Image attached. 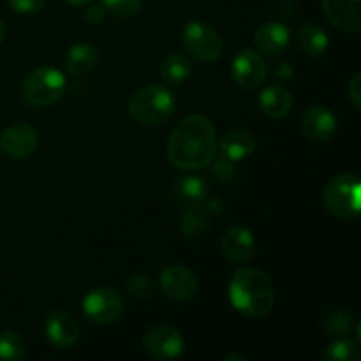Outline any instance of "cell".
<instances>
[{
  "label": "cell",
  "instance_id": "1",
  "mask_svg": "<svg viewBox=\"0 0 361 361\" xmlns=\"http://www.w3.org/2000/svg\"><path fill=\"white\" fill-rule=\"evenodd\" d=\"M217 133L203 115H189L178 122L168 140V159L183 171H200L214 162Z\"/></svg>",
  "mask_w": 361,
  "mask_h": 361
},
{
  "label": "cell",
  "instance_id": "2",
  "mask_svg": "<svg viewBox=\"0 0 361 361\" xmlns=\"http://www.w3.org/2000/svg\"><path fill=\"white\" fill-rule=\"evenodd\" d=\"M229 300L242 316L257 319L270 314L275 305V286L264 271L240 268L229 281Z\"/></svg>",
  "mask_w": 361,
  "mask_h": 361
},
{
  "label": "cell",
  "instance_id": "3",
  "mask_svg": "<svg viewBox=\"0 0 361 361\" xmlns=\"http://www.w3.org/2000/svg\"><path fill=\"white\" fill-rule=\"evenodd\" d=\"M175 95L161 85H150L130 97L129 115L141 126H161L175 113Z\"/></svg>",
  "mask_w": 361,
  "mask_h": 361
},
{
  "label": "cell",
  "instance_id": "4",
  "mask_svg": "<svg viewBox=\"0 0 361 361\" xmlns=\"http://www.w3.org/2000/svg\"><path fill=\"white\" fill-rule=\"evenodd\" d=\"M324 207L341 221H355L361 210V183L355 173H341L326 183L323 192Z\"/></svg>",
  "mask_w": 361,
  "mask_h": 361
},
{
  "label": "cell",
  "instance_id": "5",
  "mask_svg": "<svg viewBox=\"0 0 361 361\" xmlns=\"http://www.w3.org/2000/svg\"><path fill=\"white\" fill-rule=\"evenodd\" d=\"M66 87V78L59 69L41 67L23 80L21 99L34 108H46L62 99Z\"/></svg>",
  "mask_w": 361,
  "mask_h": 361
},
{
  "label": "cell",
  "instance_id": "6",
  "mask_svg": "<svg viewBox=\"0 0 361 361\" xmlns=\"http://www.w3.org/2000/svg\"><path fill=\"white\" fill-rule=\"evenodd\" d=\"M182 42L200 62H215L224 49L221 34L203 21H189L183 28Z\"/></svg>",
  "mask_w": 361,
  "mask_h": 361
},
{
  "label": "cell",
  "instance_id": "7",
  "mask_svg": "<svg viewBox=\"0 0 361 361\" xmlns=\"http://www.w3.org/2000/svg\"><path fill=\"white\" fill-rule=\"evenodd\" d=\"M83 314L90 323L113 324L123 314V300L111 288H99L88 293L83 300Z\"/></svg>",
  "mask_w": 361,
  "mask_h": 361
},
{
  "label": "cell",
  "instance_id": "8",
  "mask_svg": "<svg viewBox=\"0 0 361 361\" xmlns=\"http://www.w3.org/2000/svg\"><path fill=\"white\" fill-rule=\"evenodd\" d=\"M145 351L155 360H176L185 349V341L176 328L169 324H155L143 337Z\"/></svg>",
  "mask_w": 361,
  "mask_h": 361
},
{
  "label": "cell",
  "instance_id": "9",
  "mask_svg": "<svg viewBox=\"0 0 361 361\" xmlns=\"http://www.w3.org/2000/svg\"><path fill=\"white\" fill-rule=\"evenodd\" d=\"M159 284L164 296L175 302H190L200 289L196 274L182 264H171L164 268L159 277Z\"/></svg>",
  "mask_w": 361,
  "mask_h": 361
},
{
  "label": "cell",
  "instance_id": "10",
  "mask_svg": "<svg viewBox=\"0 0 361 361\" xmlns=\"http://www.w3.org/2000/svg\"><path fill=\"white\" fill-rule=\"evenodd\" d=\"M267 62H264L259 53L252 51V49H242L233 59V80H235L236 85H240L242 88H247V90H252V88L259 87L267 80Z\"/></svg>",
  "mask_w": 361,
  "mask_h": 361
},
{
  "label": "cell",
  "instance_id": "11",
  "mask_svg": "<svg viewBox=\"0 0 361 361\" xmlns=\"http://www.w3.org/2000/svg\"><path fill=\"white\" fill-rule=\"evenodd\" d=\"M37 130L28 123H13L0 134V154L9 159H25L37 148Z\"/></svg>",
  "mask_w": 361,
  "mask_h": 361
},
{
  "label": "cell",
  "instance_id": "12",
  "mask_svg": "<svg viewBox=\"0 0 361 361\" xmlns=\"http://www.w3.org/2000/svg\"><path fill=\"white\" fill-rule=\"evenodd\" d=\"M46 337L56 349H71L80 338V324L63 310H55L46 319Z\"/></svg>",
  "mask_w": 361,
  "mask_h": 361
},
{
  "label": "cell",
  "instance_id": "13",
  "mask_svg": "<svg viewBox=\"0 0 361 361\" xmlns=\"http://www.w3.org/2000/svg\"><path fill=\"white\" fill-rule=\"evenodd\" d=\"M323 11L341 30L351 34L361 30V0H323Z\"/></svg>",
  "mask_w": 361,
  "mask_h": 361
},
{
  "label": "cell",
  "instance_id": "14",
  "mask_svg": "<svg viewBox=\"0 0 361 361\" xmlns=\"http://www.w3.org/2000/svg\"><path fill=\"white\" fill-rule=\"evenodd\" d=\"M222 252L226 257L235 263H245L256 252V240L250 229L243 226H231L226 229L224 236L221 240Z\"/></svg>",
  "mask_w": 361,
  "mask_h": 361
},
{
  "label": "cell",
  "instance_id": "15",
  "mask_svg": "<svg viewBox=\"0 0 361 361\" xmlns=\"http://www.w3.org/2000/svg\"><path fill=\"white\" fill-rule=\"evenodd\" d=\"M302 129L312 141H328L337 130V118L324 106H310L302 115Z\"/></svg>",
  "mask_w": 361,
  "mask_h": 361
},
{
  "label": "cell",
  "instance_id": "16",
  "mask_svg": "<svg viewBox=\"0 0 361 361\" xmlns=\"http://www.w3.org/2000/svg\"><path fill=\"white\" fill-rule=\"evenodd\" d=\"M289 41H291L289 28L279 21H268V23L261 25L254 35V44L264 55H279V53L286 51Z\"/></svg>",
  "mask_w": 361,
  "mask_h": 361
},
{
  "label": "cell",
  "instance_id": "17",
  "mask_svg": "<svg viewBox=\"0 0 361 361\" xmlns=\"http://www.w3.org/2000/svg\"><path fill=\"white\" fill-rule=\"evenodd\" d=\"M217 150H221L222 157L229 161L240 162L243 159L250 157L256 150V137L243 129L228 130L221 141H217Z\"/></svg>",
  "mask_w": 361,
  "mask_h": 361
},
{
  "label": "cell",
  "instance_id": "18",
  "mask_svg": "<svg viewBox=\"0 0 361 361\" xmlns=\"http://www.w3.org/2000/svg\"><path fill=\"white\" fill-rule=\"evenodd\" d=\"M259 108L267 116L274 120L286 118L293 109V95L282 85H271L259 95Z\"/></svg>",
  "mask_w": 361,
  "mask_h": 361
},
{
  "label": "cell",
  "instance_id": "19",
  "mask_svg": "<svg viewBox=\"0 0 361 361\" xmlns=\"http://www.w3.org/2000/svg\"><path fill=\"white\" fill-rule=\"evenodd\" d=\"M99 51L95 46L88 44V42H80L74 44L73 48L67 51V71L73 74L74 78H85L95 69L97 66Z\"/></svg>",
  "mask_w": 361,
  "mask_h": 361
},
{
  "label": "cell",
  "instance_id": "20",
  "mask_svg": "<svg viewBox=\"0 0 361 361\" xmlns=\"http://www.w3.org/2000/svg\"><path fill=\"white\" fill-rule=\"evenodd\" d=\"M210 212L207 210L204 203L189 204L185 214L182 215L180 231L185 238H201L210 228Z\"/></svg>",
  "mask_w": 361,
  "mask_h": 361
},
{
  "label": "cell",
  "instance_id": "21",
  "mask_svg": "<svg viewBox=\"0 0 361 361\" xmlns=\"http://www.w3.org/2000/svg\"><path fill=\"white\" fill-rule=\"evenodd\" d=\"M321 328L328 337H345L353 328V316L344 309L330 307L321 316Z\"/></svg>",
  "mask_w": 361,
  "mask_h": 361
},
{
  "label": "cell",
  "instance_id": "22",
  "mask_svg": "<svg viewBox=\"0 0 361 361\" xmlns=\"http://www.w3.org/2000/svg\"><path fill=\"white\" fill-rule=\"evenodd\" d=\"M298 44L303 53L310 56H319L330 46L328 35L323 28L316 27V25H303L298 32Z\"/></svg>",
  "mask_w": 361,
  "mask_h": 361
},
{
  "label": "cell",
  "instance_id": "23",
  "mask_svg": "<svg viewBox=\"0 0 361 361\" xmlns=\"http://www.w3.org/2000/svg\"><path fill=\"white\" fill-rule=\"evenodd\" d=\"M190 71H192V66H190L187 56L180 55V53H171L162 62L161 76L164 80V83L180 85L190 76Z\"/></svg>",
  "mask_w": 361,
  "mask_h": 361
},
{
  "label": "cell",
  "instance_id": "24",
  "mask_svg": "<svg viewBox=\"0 0 361 361\" xmlns=\"http://www.w3.org/2000/svg\"><path fill=\"white\" fill-rule=\"evenodd\" d=\"M176 194L189 204L204 203L208 197V185L201 176H183L176 182Z\"/></svg>",
  "mask_w": 361,
  "mask_h": 361
},
{
  "label": "cell",
  "instance_id": "25",
  "mask_svg": "<svg viewBox=\"0 0 361 361\" xmlns=\"http://www.w3.org/2000/svg\"><path fill=\"white\" fill-rule=\"evenodd\" d=\"M321 358L324 361H360L361 351L358 342L345 337H337L331 344L326 345Z\"/></svg>",
  "mask_w": 361,
  "mask_h": 361
},
{
  "label": "cell",
  "instance_id": "26",
  "mask_svg": "<svg viewBox=\"0 0 361 361\" xmlns=\"http://www.w3.org/2000/svg\"><path fill=\"white\" fill-rule=\"evenodd\" d=\"M27 356V344L23 337L16 331H2L0 334V360L18 361Z\"/></svg>",
  "mask_w": 361,
  "mask_h": 361
},
{
  "label": "cell",
  "instance_id": "27",
  "mask_svg": "<svg viewBox=\"0 0 361 361\" xmlns=\"http://www.w3.org/2000/svg\"><path fill=\"white\" fill-rule=\"evenodd\" d=\"M127 289L134 300H148L154 295V284L147 275H134Z\"/></svg>",
  "mask_w": 361,
  "mask_h": 361
},
{
  "label": "cell",
  "instance_id": "28",
  "mask_svg": "<svg viewBox=\"0 0 361 361\" xmlns=\"http://www.w3.org/2000/svg\"><path fill=\"white\" fill-rule=\"evenodd\" d=\"M109 13L116 16H133L140 11L141 0H101Z\"/></svg>",
  "mask_w": 361,
  "mask_h": 361
},
{
  "label": "cell",
  "instance_id": "29",
  "mask_svg": "<svg viewBox=\"0 0 361 361\" xmlns=\"http://www.w3.org/2000/svg\"><path fill=\"white\" fill-rule=\"evenodd\" d=\"M212 173H214V176L219 182H231L236 176V173H238V169H236L235 161H229V159L221 155V159H217V161L214 162V166H212Z\"/></svg>",
  "mask_w": 361,
  "mask_h": 361
},
{
  "label": "cell",
  "instance_id": "30",
  "mask_svg": "<svg viewBox=\"0 0 361 361\" xmlns=\"http://www.w3.org/2000/svg\"><path fill=\"white\" fill-rule=\"evenodd\" d=\"M48 0H7L11 9L18 14H34L44 9Z\"/></svg>",
  "mask_w": 361,
  "mask_h": 361
},
{
  "label": "cell",
  "instance_id": "31",
  "mask_svg": "<svg viewBox=\"0 0 361 361\" xmlns=\"http://www.w3.org/2000/svg\"><path fill=\"white\" fill-rule=\"evenodd\" d=\"M106 14H108V9L104 7V4L97 2V4H94V6L88 7L87 13H85V18H87L88 23L99 25V23H102V20L106 18Z\"/></svg>",
  "mask_w": 361,
  "mask_h": 361
},
{
  "label": "cell",
  "instance_id": "32",
  "mask_svg": "<svg viewBox=\"0 0 361 361\" xmlns=\"http://www.w3.org/2000/svg\"><path fill=\"white\" fill-rule=\"evenodd\" d=\"M348 92H349V99H351L353 106H355L356 109H361V74H355L351 80V83H349L348 87Z\"/></svg>",
  "mask_w": 361,
  "mask_h": 361
},
{
  "label": "cell",
  "instance_id": "33",
  "mask_svg": "<svg viewBox=\"0 0 361 361\" xmlns=\"http://www.w3.org/2000/svg\"><path fill=\"white\" fill-rule=\"evenodd\" d=\"M279 74H281V76H284V78L291 76V74H293V67L289 66V63H281V69H279Z\"/></svg>",
  "mask_w": 361,
  "mask_h": 361
},
{
  "label": "cell",
  "instance_id": "34",
  "mask_svg": "<svg viewBox=\"0 0 361 361\" xmlns=\"http://www.w3.org/2000/svg\"><path fill=\"white\" fill-rule=\"evenodd\" d=\"M67 4H71V6H85V4L92 2V0H66Z\"/></svg>",
  "mask_w": 361,
  "mask_h": 361
},
{
  "label": "cell",
  "instance_id": "35",
  "mask_svg": "<svg viewBox=\"0 0 361 361\" xmlns=\"http://www.w3.org/2000/svg\"><path fill=\"white\" fill-rule=\"evenodd\" d=\"M4 37H6V27H4V23L0 21V44L4 42Z\"/></svg>",
  "mask_w": 361,
  "mask_h": 361
},
{
  "label": "cell",
  "instance_id": "36",
  "mask_svg": "<svg viewBox=\"0 0 361 361\" xmlns=\"http://www.w3.org/2000/svg\"><path fill=\"white\" fill-rule=\"evenodd\" d=\"M226 360H240V361H245V358H243V356H238V355H228L226 356Z\"/></svg>",
  "mask_w": 361,
  "mask_h": 361
}]
</instances>
